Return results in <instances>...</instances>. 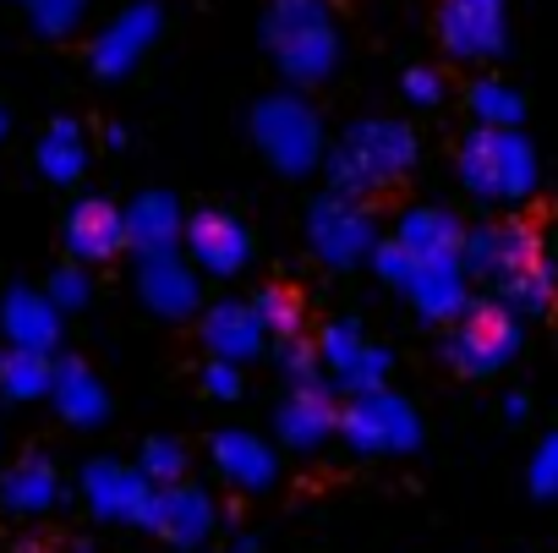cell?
<instances>
[{
	"label": "cell",
	"instance_id": "cell-19",
	"mask_svg": "<svg viewBox=\"0 0 558 553\" xmlns=\"http://www.w3.org/2000/svg\"><path fill=\"white\" fill-rule=\"evenodd\" d=\"M66 247L77 263H105L126 247V208L105 203V197H83L66 214Z\"/></svg>",
	"mask_w": 558,
	"mask_h": 553
},
{
	"label": "cell",
	"instance_id": "cell-26",
	"mask_svg": "<svg viewBox=\"0 0 558 553\" xmlns=\"http://www.w3.org/2000/svg\"><path fill=\"white\" fill-rule=\"evenodd\" d=\"M252 308H257V318H263V329H268L274 346H279V340H296L302 324H307V308H302V297H296L291 286H263V291L252 297Z\"/></svg>",
	"mask_w": 558,
	"mask_h": 553
},
{
	"label": "cell",
	"instance_id": "cell-18",
	"mask_svg": "<svg viewBox=\"0 0 558 553\" xmlns=\"http://www.w3.org/2000/svg\"><path fill=\"white\" fill-rule=\"evenodd\" d=\"M203 346H208L214 357H225V362H252V357H257L263 346H274V340H268V329H263V318H257L252 302L225 297V302H214V308L203 313Z\"/></svg>",
	"mask_w": 558,
	"mask_h": 553
},
{
	"label": "cell",
	"instance_id": "cell-2",
	"mask_svg": "<svg viewBox=\"0 0 558 553\" xmlns=\"http://www.w3.org/2000/svg\"><path fill=\"white\" fill-rule=\"evenodd\" d=\"M416 159H422V137L405 121H356L329 148V187L351 197H373L405 181Z\"/></svg>",
	"mask_w": 558,
	"mask_h": 553
},
{
	"label": "cell",
	"instance_id": "cell-28",
	"mask_svg": "<svg viewBox=\"0 0 558 553\" xmlns=\"http://www.w3.org/2000/svg\"><path fill=\"white\" fill-rule=\"evenodd\" d=\"M56 493H61V482H56V471H50L45 460H23V466L7 477V504H12V509H23V515L50 509V504H56Z\"/></svg>",
	"mask_w": 558,
	"mask_h": 553
},
{
	"label": "cell",
	"instance_id": "cell-29",
	"mask_svg": "<svg viewBox=\"0 0 558 553\" xmlns=\"http://www.w3.org/2000/svg\"><path fill=\"white\" fill-rule=\"evenodd\" d=\"M0 384H7L12 400H34V395H50L56 389V368L45 362V351H12L7 362H0Z\"/></svg>",
	"mask_w": 558,
	"mask_h": 553
},
{
	"label": "cell",
	"instance_id": "cell-3",
	"mask_svg": "<svg viewBox=\"0 0 558 553\" xmlns=\"http://www.w3.org/2000/svg\"><path fill=\"white\" fill-rule=\"evenodd\" d=\"M536 148L520 127H471L460 143V187L476 203H525L536 192Z\"/></svg>",
	"mask_w": 558,
	"mask_h": 553
},
{
	"label": "cell",
	"instance_id": "cell-30",
	"mask_svg": "<svg viewBox=\"0 0 558 553\" xmlns=\"http://www.w3.org/2000/svg\"><path fill=\"white\" fill-rule=\"evenodd\" d=\"M274 362H279V373H286L291 384H318V378H324L318 340H307V335H296V340H279V346H274Z\"/></svg>",
	"mask_w": 558,
	"mask_h": 553
},
{
	"label": "cell",
	"instance_id": "cell-24",
	"mask_svg": "<svg viewBox=\"0 0 558 553\" xmlns=\"http://www.w3.org/2000/svg\"><path fill=\"white\" fill-rule=\"evenodd\" d=\"M7 329L23 351H50L56 335H61V308L50 297H34V291H17L7 302Z\"/></svg>",
	"mask_w": 558,
	"mask_h": 553
},
{
	"label": "cell",
	"instance_id": "cell-15",
	"mask_svg": "<svg viewBox=\"0 0 558 553\" xmlns=\"http://www.w3.org/2000/svg\"><path fill=\"white\" fill-rule=\"evenodd\" d=\"M214 520H219L214 498L203 488H192V482L159 488L154 493V509H148V531L165 537L170 548H203L214 537Z\"/></svg>",
	"mask_w": 558,
	"mask_h": 553
},
{
	"label": "cell",
	"instance_id": "cell-25",
	"mask_svg": "<svg viewBox=\"0 0 558 553\" xmlns=\"http://www.w3.org/2000/svg\"><path fill=\"white\" fill-rule=\"evenodd\" d=\"M465 105H471L476 127H520V121H525L520 88H509V83H498V77H476V83L465 88Z\"/></svg>",
	"mask_w": 558,
	"mask_h": 553
},
{
	"label": "cell",
	"instance_id": "cell-13",
	"mask_svg": "<svg viewBox=\"0 0 558 553\" xmlns=\"http://www.w3.org/2000/svg\"><path fill=\"white\" fill-rule=\"evenodd\" d=\"M83 493L94 504V515L105 520H132V526H148V509H154V482L143 477V466H121V460H94L83 471Z\"/></svg>",
	"mask_w": 558,
	"mask_h": 553
},
{
	"label": "cell",
	"instance_id": "cell-32",
	"mask_svg": "<svg viewBox=\"0 0 558 553\" xmlns=\"http://www.w3.org/2000/svg\"><path fill=\"white\" fill-rule=\"evenodd\" d=\"M525 482L536 498H558V433H542L536 449H531V466H525Z\"/></svg>",
	"mask_w": 558,
	"mask_h": 553
},
{
	"label": "cell",
	"instance_id": "cell-22",
	"mask_svg": "<svg viewBox=\"0 0 558 553\" xmlns=\"http://www.w3.org/2000/svg\"><path fill=\"white\" fill-rule=\"evenodd\" d=\"M154 39H159V12H154V7H132V12L116 17L110 34L94 45V67H99L105 77H126Z\"/></svg>",
	"mask_w": 558,
	"mask_h": 553
},
{
	"label": "cell",
	"instance_id": "cell-35",
	"mask_svg": "<svg viewBox=\"0 0 558 553\" xmlns=\"http://www.w3.org/2000/svg\"><path fill=\"white\" fill-rule=\"evenodd\" d=\"M405 99L422 105V110H433V105L444 99V77H438L433 67H411V72H405Z\"/></svg>",
	"mask_w": 558,
	"mask_h": 553
},
{
	"label": "cell",
	"instance_id": "cell-16",
	"mask_svg": "<svg viewBox=\"0 0 558 553\" xmlns=\"http://www.w3.org/2000/svg\"><path fill=\"white\" fill-rule=\"evenodd\" d=\"M208 460H214V471H219L230 488H241V493H268L274 477H279L274 444L257 438V433H246V428H219V433L208 438Z\"/></svg>",
	"mask_w": 558,
	"mask_h": 553
},
{
	"label": "cell",
	"instance_id": "cell-37",
	"mask_svg": "<svg viewBox=\"0 0 558 553\" xmlns=\"http://www.w3.org/2000/svg\"><path fill=\"white\" fill-rule=\"evenodd\" d=\"M77 17V0H50L45 7V28H66Z\"/></svg>",
	"mask_w": 558,
	"mask_h": 553
},
{
	"label": "cell",
	"instance_id": "cell-20",
	"mask_svg": "<svg viewBox=\"0 0 558 553\" xmlns=\"http://www.w3.org/2000/svg\"><path fill=\"white\" fill-rule=\"evenodd\" d=\"M465 225H460V214H449V208H411V214H400V230H395V241L416 257V263H433V257H465Z\"/></svg>",
	"mask_w": 558,
	"mask_h": 553
},
{
	"label": "cell",
	"instance_id": "cell-34",
	"mask_svg": "<svg viewBox=\"0 0 558 553\" xmlns=\"http://www.w3.org/2000/svg\"><path fill=\"white\" fill-rule=\"evenodd\" d=\"M203 389H208L214 400H241V362L208 357V368H203Z\"/></svg>",
	"mask_w": 558,
	"mask_h": 553
},
{
	"label": "cell",
	"instance_id": "cell-36",
	"mask_svg": "<svg viewBox=\"0 0 558 553\" xmlns=\"http://www.w3.org/2000/svg\"><path fill=\"white\" fill-rule=\"evenodd\" d=\"M50 302L56 308H83L88 302V274L83 268H61L56 280H50Z\"/></svg>",
	"mask_w": 558,
	"mask_h": 553
},
{
	"label": "cell",
	"instance_id": "cell-11",
	"mask_svg": "<svg viewBox=\"0 0 558 553\" xmlns=\"http://www.w3.org/2000/svg\"><path fill=\"white\" fill-rule=\"evenodd\" d=\"M340 389L329 384V378H318V384H291V395L279 400V411H274V433L286 438L296 455H313V449H324L335 433H340V400H335Z\"/></svg>",
	"mask_w": 558,
	"mask_h": 553
},
{
	"label": "cell",
	"instance_id": "cell-23",
	"mask_svg": "<svg viewBox=\"0 0 558 553\" xmlns=\"http://www.w3.org/2000/svg\"><path fill=\"white\" fill-rule=\"evenodd\" d=\"M56 406H61V417L66 422H77V428H94V422H105V411H110V400H105V384L83 368V362H66V368H56Z\"/></svg>",
	"mask_w": 558,
	"mask_h": 553
},
{
	"label": "cell",
	"instance_id": "cell-8",
	"mask_svg": "<svg viewBox=\"0 0 558 553\" xmlns=\"http://www.w3.org/2000/svg\"><path fill=\"white\" fill-rule=\"evenodd\" d=\"M307 241L329 268H356L378 247V214L367 208V197H351V192L329 187L307 214Z\"/></svg>",
	"mask_w": 558,
	"mask_h": 553
},
{
	"label": "cell",
	"instance_id": "cell-7",
	"mask_svg": "<svg viewBox=\"0 0 558 553\" xmlns=\"http://www.w3.org/2000/svg\"><path fill=\"white\" fill-rule=\"evenodd\" d=\"M444 357H449V368L465 373V378H493V373H504V368L520 357V313L504 308L498 297H493V302H476V308L454 324Z\"/></svg>",
	"mask_w": 558,
	"mask_h": 553
},
{
	"label": "cell",
	"instance_id": "cell-21",
	"mask_svg": "<svg viewBox=\"0 0 558 553\" xmlns=\"http://www.w3.org/2000/svg\"><path fill=\"white\" fill-rule=\"evenodd\" d=\"M126 241L148 257V252H175L186 241V214L170 192H143L126 208Z\"/></svg>",
	"mask_w": 558,
	"mask_h": 553
},
{
	"label": "cell",
	"instance_id": "cell-10",
	"mask_svg": "<svg viewBox=\"0 0 558 553\" xmlns=\"http://www.w3.org/2000/svg\"><path fill=\"white\" fill-rule=\"evenodd\" d=\"M509 39L504 0H438V45L454 61H493Z\"/></svg>",
	"mask_w": 558,
	"mask_h": 553
},
{
	"label": "cell",
	"instance_id": "cell-38",
	"mask_svg": "<svg viewBox=\"0 0 558 553\" xmlns=\"http://www.w3.org/2000/svg\"><path fill=\"white\" fill-rule=\"evenodd\" d=\"M531 417V400L525 395H504V422H525Z\"/></svg>",
	"mask_w": 558,
	"mask_h": 553
},
{
	"label": "cell",
	"instance_id": "cell-9",
	"mask_svg": "<svg viewBox=\"0 0 558 553\" xmlns=\"http://www.w3.org/2000/svg\"><path fill=\"white\" fill-rule=\"evenodd\" d=\"M318 357H324V378L340 395H362L389 384V351L378 340H367V329L356 318H329L318 329Z\"/></svg>",
	"mask_w": 558,
	"mask_h": 553
},
{
	"label": "cell",
	"instance_id": "cell-27",
	"mask_svg": "<svg viewBox=\"0 0 558 553\" xmlns=\"http://www.w3.org/2000/svg\"><path fill=\"white\" fill-rule=\"evenodd\" d=\"M39 165H45V176L50 181H77L83 176V165H88V148H83V132L72 127V121H56L50 127V137H45V148H39Z\"/></svg>",
	"mask_w": 558,
	"mask_h": 553
},
{
	"label": "cell",
	"instance_id": "cell-4",
	"mask_svg": "<svg viewBox=\"0 0 558 553\" xmlns=\"http://www.w3.org/2000/svg\"><path fill=\"white\" fill-rule=\"evenodd\" d=\"M268 50L279 61L291 83H324L340 61V34H335V17L324 0H274L268 7Z\"/></svg>",
	"mask_w": 558,
	"mask_h": 553
},
{
	"label": "cell",
	"instance_id": "cell-6",
	"mask_svg": "<svg viewBox=\"0 0 558 553\" xmlns=\"http://www.w3.org/2000/svg\"><path fill=\"white\" fill-rule=\"evenodd\" d=\"M340 438L356 455H411V449H422V417L405 395L378 384L340 406Z\"/></svg>",
	"mask_w": 558,
	"mask_h": 553
},
{
	"label": "cell",
	"instance_id": "cell-39",
	"mask_svg": "<svg viewBox=\"0 0 558 553\" xmlns=\"http://www.w3.org/2000/svg\"><path fill=\"white\" fill-rule=\"evenodd\" d=\"M230 553H252V542H246V537H241V542H235V548H230Z\"/></svg>",
	"mask_w": 558,
	"mask_h": 553
},
{
	"label": "cell",
	"instance_id": "cell-33",
	"mask_svg": "<svg viewBox=\"0 0 558 553\" xmlns=\"http://www.w3.org/2000/svg\"><path fill=\"white\" fill-rule=\"evenodd\" d=\"M367 263L378 268V280H384V286H400V291L411 286V274H416V257H411L400 241H378Z\"/></svg>",
	"mask_w": 558,
	"mask_h": 553
},
{
	"label": "cell",
	"instance_id": "cell-31",
	"mask_svg": "<svg viewBox=\"0 0 558 553\" xmlns=\"http://www.w3.org/2000/svg\"><path fill=\"white\" fill-rule=\"evenodd\" d=\"M137 466H143V477H148L154 488H170V482L186 477V449H181L175 438H148Z\"/></svg>",
	"mask_w": 558,
	"mask_h": 553
},
{
	"label": "cell",
	"instance_id": "cell-14",
	"mask_svg": "<svg viewBox=\"0 0 558 553\" xmlns=\"http://www.w3.org/2000/svg\"><path fill=\"white\" fill-rule=\"evenodd\" d=\"M405 297H411V308H416L427 324H460V318L476 308V302H471V268H465V257L416 263Z\"/></svg>",
	"mask_w": 558,
	"mask_h": 553
},
{
	"label": "cell",
	"instance_id": "cell-1",
	"mask_svg": "<svg viewBox=\"0 0 558 553\" xmlns=\"http://www.w3.org/2000/svg\"><path fill=\"white\" fill-rule=\"evenodd\" d=\"M465 268L476 280L493 286V297L504 308H514L520 318H536L558 302V280H553V263L542 252L536 225L525 219H487L465 236Z\"/></svg>",
	"mask_w": 558,
	"mask_h": 553
},
{
	"label": "cell",
	"instance_id": "cell-5",
	"mask_svg": "<svg viewBox=\"0 0 558 553\" xmlns=\"http://www.w3.org/2000/svg\"><path fill=\"white\" fill-rule=\"evenodd\" d=\"M252 143L279 176H307L313 165L329 159L324 148V121L302 94H268L252 110Z\"/></svg>",
	"mask_w": 558,
	"mask_h": 553
},
{
	"label": "cell",
	"instance_id": "cell-17",
	"mask_svg": "<svg viewBox=\"0 0 558 553\" xmlns=\"http://www.w3.org/2000/svg\"><path fill=\"white\" fill-rule=\"evenodd\" d=\"M137 291L143 302L159 313V318H192L203 308V280L197 268L175 252H148L143 268H137Z\"/></svg>",
	"mask_w": 558,
	"mask_h": 553
},
{
	"label": "cell",
	"instance_id": "cell-12",
	"mask_svg": "<svg viewBox=\"0 0 558 553\" xmlns=\"http://www.w3.org/2000/svg\"><path fill=\"white\" fill-rule=\"evenodd\" d=\"M186 252L203 274H214V280H230V274H241L252 263V230L225 214V208H197L186 219Z\"/></svg>",
	"mask_w": 558,
	"mask_h": 553
}]
</instances>
